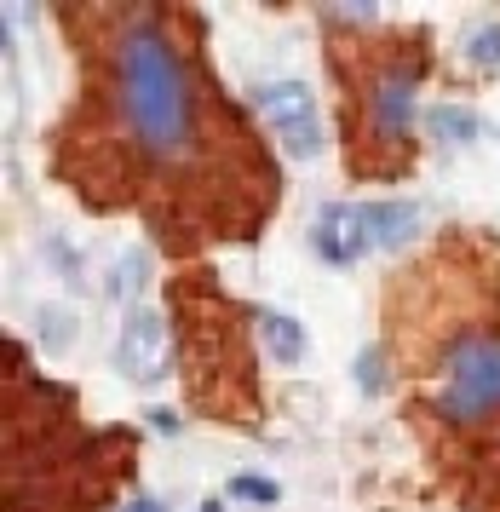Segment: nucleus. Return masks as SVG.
Masks as SVG:
<instances>
[{"instance_id": "nucleus-4", "label": "nucleus", "mask_w": 500, "mask_h": 512, "mask_svg": "<svg viewBox=\"0 0 500 512\" xmlns=\"http://www.w3.org/2000/svg\"><path fill=\"white\" fill-rule=\"evenodd\" d=\"M414 93H420V58H386L368 75L363 93V144H403L414 121Z\"/></svg>"}, {"instance_id": "nucleus-8", "label": "nucleus", "mask_w": 500, "mask_h": 512, "mask_svg": "<svg viewBox=\"0 0 500 512\" xmlns=\"http://www.w3.org/2000/svg\"><path fill=\"white\" fill-rule=\"evenodd\" d=\"M426 127H432L437 144H472L478 139V110H466V104H437L432 116H426Z\"/></svg>"}, {"instance_id": "nucleus-13", "label": "nucleus", "mask_w": 500, "mask_h": 512, "mask_svg": "<svg viewBox=\"0 0 500 512\" xmlns=\"http://www.w3.org/2000/svg\"><path fill=\"white\" fill-rule=\"evenodd\" d=\"M150 426H156V432H179V415H173V409H150Z\"/></svg>"}, {"instance_id": "nucleus-10", "label": "nucleus", "mask_w": 500, "mask_h": 512, "mask_svg": "<svg viewBox=\"0 0 500 512\" xmlns=\"http://www.w3.org/2000/svg\"><path fill=\"white\" fill-rule=\"evenodd\" d=\"M230 495H236V501H253V507H276V501H282V484L265 478V472H236V478H230Z\"/></svg>"}, {"instance_id": "nucleus-15", "label": "nucleus", "mask_w": 500, "mask_h": 512, "mask_svg": "<svg viewBox=\"0 0 500 512\" xmlns=\"http://www.w3.org/2000/svg\"><path fill=\"white\" fill-rule=\"evenodd\" d=\"M202 512H225V507H219V501H207V507H202Z\"/></svg>"}, {"instance_id": "nucleus-1", "label": "nucleus", "mask_w": 500, "mask_h": 512, "mask_svg": "<svg viewBox=\"0 0 500 512\" xmlns=\"http://www.w3.org/2000/svg\"><path fill=\"white\" fill-rule=\"evenodd\" d=\"M115 104L121 127L156 162H184L196 150V81L161 12H127L115 29Z\"/></svg>"}, {"instance_id": "nucleus-9", "label": "nucleus", "mask_w": 500, "mask_h": 512, "mask_svg": "<svg viewBox=\"0 0 500 512\" xmlns=\"http://www.w3.org/2000/svg\"><path fill=\"white\" fill-rule=\"evenodd\" d=\"M35 340H41L46 351H64L69 340H75V317H69L64 305H41V311H35Z\"/></svg>"}, {"instance_id": "nucleus-2", "label": "nucleus", "mask_w": 500, "mask_h": 512, "mask_svg": "<svg viewBox=\"0 0 500 512\" xmlns=\"http://www.w3.org/2000/svg\"><path fill=\"white\" fill-rule=\"evenodd\" d=\"M437 415H500V328H466L437 357Z\"/></svg>"}, {"instance_id": "nucleus-5", "label": "nucleus", "mask_w": 500, "mask_h": 512, "mask_svg": "<svg viewBox=\"0 0 500 512\" xmlns=\"http://www.w3.org/2000/svg\"><path fill=\"white\" fill-rule=\"evenodd\" d=\"M253 110L259 121L271 127L276 139L288 144V156H322V121H317V98L305 81H271V87H259L253 93Z\"/></svg>"}, {"instance_id": "nucleus-14", "label": "nucleus", "mask_w": 500, "mask_h": 512, "mask_svg": "<svg viewBox=\"0 0 500 512\" xmlns=\"http://www.w3.org/2000/svg\"><path fill=\"white\" fill-rule=\"evenodd\" d=\"M127 512H167V507H161V501H133Z\"/></svg>"}, {"instance_id": "nucleus-3", "label": "nucleus", "mask_w": 500, "mask_h": 512, "mask_svg": "<svg viewBox=\"0 0 500 512\" xmlns=\"http://www.w3.org/2000/svg\"><path fill=\"white\" fill-rule=\"evenodd\" d=\"M414 231H420V202H403V196H391V202H334V208H322L311 242L328 265H351L368 248H403Z\"/></svg>"}, {"instance_id": "nucleus-7", "label": "nucleus", "mask_w": 500, "mask_h": 512, "mask_svg": "<svg viewBox=\"0 0 500 512\" xmlns=\"http://www.w3.org/2000/svg\"><path fill=\"white\" fill-rule=\"evenodd\" d=\"M253 328H259L265 351H271L282 369H294L299 357H305V328H299L294 317H282V311H259V317H253Z\"/></svg>"}, {"instance_id": "nucleus-6", "label": "nucleus", "mask_w": 500, "mask_h": 512, "mask_svg": "<svg viewBox=\"0 0 500 512\" xmlns=\"http://www.w3.org/2000/svg\"><path fill=\"white\" fill-rule=\"evenodd\" d=\"M173 363V334H167V317L156 311H133L121 323V340H115V369L127 374L133 386H156Z\"/></svg>"}, {"instance_id": "nucleus-12", "label": "nucleus", "mask_w": 500, "mask_h": 512, "mask_svg": "<svg viewBox=\"0 0 500 512\" xmlns=\"http://www.w3.org/2000/svg\"><path fill=\"white\" fill-rule=\"evenodd\" d=\"M357 386H363V392H386V374H380V351L374 346L357 357Z\"/></svg>"}, {"instance_id": "nucleus-11", "label": "nucleus", "mask_w": 500, "mask_h": 512, "mask_svg": "<svg viewBox=\"0 0 500 512\" xmlns=\"http://www.w3.org/2000/svg\"><path fill=\"white\" fill-rule=\"evenodd\" d=\"M466 58L478 70H500V24H472L466 29Z\"/></svg>"}]
</instances>
